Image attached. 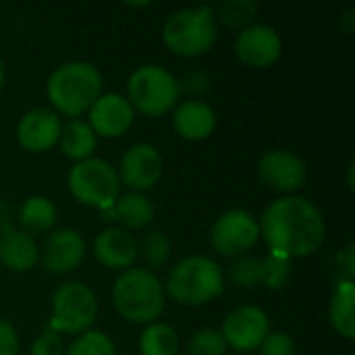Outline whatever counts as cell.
Returning <instances> with one entry per match:
<instances>
[{"instance_id":"obj_1","label":"cell","mask_w":355,"mask_h":355,"mask_svg":"<svg viewBox=\"0 0 355 355\" xmlns=\"http://www.w3.org/2000/svg\"><path fill=\"white\" fill-rule=\"evenodd\" d=\"M258 227L270 254L289 262L293 258L312 256L327 239L322 212L314 202L302 196H285L268 204Z\"/></svg>"},{"instance_id":"obj_2","label":"cell","mask_w":355,"mask_h":355,"mask_svg":"<svg viewBox=\"0 0 355 355\" xmlns=\"http://www.w3.org/2000/svg\"><path fill=\"white\" fill-rule=\"evenodd\" d=\"M46 92L58 112L79 116L102 96V73L92 62L71 60L50 73Z\"/></svg>"},{"instance_id":"obj_3","label":"cell","mask_w":355,"mask_h":355,"mask_svg":"<svg viewBox=\"0 0 355 355\" xmlns=\"http://www.w3.org/2000/svg\"><path fill=\"white\" fill-rule=\"evenodd\" d=\"M164 302V285L150 268H129L114 281L112 304L133 324H152L162 314Z\"/></svg>"},{"instance_id":"obj_4","label":"cell","mask_w":355,"mask_h":355,"mask_svg":"<svg viewBox=\"0 0 355 355\" xmlns=\"http://www.w3.org/2000/svg\"><path fill=\"white\" fill-rule=\"evenodd\" d=\"M225 291L220 266L206 256L179 260L166 277L164 293L181 306H204Z\"/></svg>"},{"instance_id":"obj_5","label":"cell","mask_w":355,"mask_h":355,"mask_svg":"<svg viewBox=\"0 0 355 355\" xmlns=\"http://www.w3.org/2000/svg\"><path fill=\"white\" fill-rule=\"evenodd\" d=\"M218 37V21L212 6L175 10L162 27V40L173 54L193 58L206 54Z\"/></svg>"},{"instance_id":"obj_6","label":"cell","mask_w":355,"mask_h":355,"mask_svg":"<svg viewBox=\"0 0 355 355\" xmlns=\"http://www.w3.org/2000/svg\"><path fill=\"white\" fill-rule=\"evenodd\" d=\"M127 96L133 110L146 116H162L177 106L181 94L177 77L171 71L158 64H144L131 73Z\"/></svg>"},{"instance_id":"obj_7","label":"cell","mask_w":355,"mask_h":355,"mask_svg":"<svg viewBox=\"0 0 355 355\" xmlns=\"http://www.w3.org/2000/svg\"><path fill=\"white\" fill-rule=\"evenodd\" d=\"M69 191L71 196L83 204L98 210H106L114 206L116 198L121 196V179L116 168L102 158H87L77 162L69 171Z\"/></svg>"},{"instance_id":"obj_8","label":"cell","mask_w":355,"mask_h":355,"mask_svg":"<svg viewBox=\"0 0 355 355\" xmlns=\"http://www.w3.org/2000/svg\"><path fill=\"white\" fill-rule=\"evenodd\" d=\"M96 316L98 300L94 291L79 281H67L52 295V318L48 329L58 335H81L92 329Z\"/></svg>"},{"instance_id":"obj_9","label":"cell","mask_w":355,"mask_h":355,"mask_svg":"<svg viewBox=\"0 0 355 355\" xmlns=\"http://www.w3.org/2000/svg\"><path fill=\"white\" fill-rule=\"evenodd\" d=\"M260 239L258 220L241 208L227 210L216 218L210 231V245L225 258H241Z\"/></svg>"},{"instance_id":"obj_10","label":"cell","mask_w":355,"mask_h":355,"mask_svg":"<svg viewBox=\"0 0 355 355\" xmlns=\"http://www.w3.org/2000/svg\"><path fill=\"white\" fill-rule=\"evenodd\" d=\"M220 333L227 341V347L239 354H250L256 352L270 333V320L262 308L245 304L229 312Z\"/></svg>"},{"instance_id":"obj_11","label":"cell","mask_w":355,"mask_h":355,"mask_svg":"<svg viewBox=\"0 0 355 355\" xmlns=\"http://www.w3.org/2000/svg\"><path fill=\"white\" fill-rule=\"evenodd\" d=\"M162 156L152 144H135L131 146L119 164L121 185H127L131 191L144 193L152 189L162 177Z\"/></svg>"},{"instance_id":"obj_12","label":"cell","mask_w":355,"mask_h":355,"mask_svg":"<svg viewBox=\"0 0 355 355\" xmlns=\"http://www.w3.org/2000/svg\"><path fill=\"white\" fill-rule=\"evenodd\" d=\"M306 162L289 150H270L258 162V177L264 187L279 193H293L306 183Z\"/></svg>"},{"instance_id":"obj_13","label":"cell","mask_w":355,"mask_h":355,"mask_svg":"<svg viewBox=\"0 0 355 355\" xmlns=\"http://www.w3.org/2000/svg\"><path fill=\"white\" fill-rule=\"evenodd\" d=\"M85 258V241L75 229H54L42 243V268L50 275H69Z\"/></svg>"},{"instance_id":"obj_14","label":"cell","mask_w":355,"mask_h":355,"mask_svg":"<svg viewBox=\"0 0 355 355\" xmlns=\"http://www.w3.org/2000/svg\"><path fill=\"white\" fill-rule=\"evenodd\" d=\"M283 50V42L279 33L264 23H252L250 27L241 29L235 40V54L241 62L264 69L279 60Z\"/></svg>"},{"instance_id":"obj_15","label":"cell","mask_w":355,"mask_h":355,"mask_svg":"<svg viewBox=\"0 0 355 355\" xmlns=\"http://www.w3.org/2000/svg\"><path fill=\"white\" fill-rule=\"evenodd\" d=\"M60 129L62 125L54 110L31 108L17 123V141L27 152H48L58 144Z\"/></svg>"},{"instance_id":"obj_16","label":"cell","mask_w":355,"mask_h":355,"mask_svg":"<svg viewBox=\"0 0 355 355\" xmlns=\"http://www.w3.org/2000/svg\"><path fill=\"white\" fill-rule=\"evenodd\" d=\"M87 112H89L87 125L92 127V131L96 135L110 137V139L127 133L135 116V110L131 108L129 100L123 98L121 94H102Z\"/></svg>"},{"instance_id":"obj_17","label":"cell","mask_w":355,"mask_h":355,"mask_svg":"<svg viewBox=\"0 0 355 355\" xmlns=\"http://www.w3.org/2000/svg\"><path fill=\"white\" fill-rule=\"evenodd\" d=\"M94 256L96 260L112 270H129L137 260V241L133 235L121 227H110L98 233L94 239Z\"/></svg>"},{"instance_id":"obj_18","label":"cell","mask_w":355,"mask_h":355,"mask_svg":"<svg viewBox=\"0 0 355 355\" xmlns=\"http://www.w3.org/2000/svg\"><path fill=\"white\" fill-rule=\"evenodd\" d=\"M175 131L189 141L206 139L216 129V112L202 100H185L175 108L173 114Z\"/></svg>"},{"instance_id":"obj_19","label":"cell","mask_w":355,"mask_h":355,"mask_svg":"<svg viewBox=\"0 0 355 355\" xmlns=\"http://www.w3.org/2000/svg\"><path fill=\"white\" fill-rule=\"evenodd\" d=\"M40 260V248L31 235L10 227L0 231V264L12 272H27Z\"/></svg>"},{"instance_id":"obj_20","label":"cell","mask_w":355,"mask_h":355,"mask_svg":"<svg viewBox=\"0 0 355 355\" xmlns=\"http://www.w3.org/2000/svg\"><path fill=\"white\" fill-rule=\"evenodd\" d=\"M112 210H114V220L121 223L125 231L148 229L156 218V208H154L152 200L137 191L121 193L116 198Z\"/></svg>"},{"instance_id":"obj_21","label":"cell","mask_w":355,"mask_h":355,"mask_svg":"<svg viewBox=\"0 0 355 355\" xmlns=\"http://www.w3.org/2000/svg\"><path fill=\"white\" fill-rule=\"evenodd\" d=\"M56 218H58L56 206L46 196H29L17 212V220L21 225V231H25L31 237L40 235V233L54 231Z\"/></svg>"},{"instance_id":"obj_22","label":"cell","mask_w":355,"mask_h":355,"mask_svg":"<svg viewBox=\"0 0 355 355\" xmlns=\"http://www.w3.org/2000/svg\"><path fill=\"white\" fill-rule=\"evenodd\" d=\"M58 144L67 158L81 162V160L92 158V154L98 146V135L92 131V127L85 121L73 119L60 129Z\"/></svg>"},{"instance_id":"obj_23","label":"cell","mask_w":355,"mask_h":355,"mask_svg":"<svg viewBox=\"0 0 355 355\" xmlns=\"http://www.w3.org/2000/svg\"><path fill=\"white\" fill-rule=\"evenodd\" d=\"M354 302H355V283L354 281H339L335 285L329 314H331V324L333 329L345 337L354 339L355 337V316H354Z\"/></svg>"},{"instance_id":"obj_24","label":"cell","mask_w":355,"mask_h":355,"mask_svg":"<svg viewBox=\"0 0 355 355\" xmlns=\"http://www.w3.org/2000/svg\"><path fill=\"white\" fill-rule=\"evenodd\" d=\"M141 355H177L179 337L177 331L166 322H152L139 335Z\"/></svg>"},{"instance_id":"obj_25","label":"cell","mask_w":355,"mask_h":355,"mask_svg":"<svg viewBox=\"0 0 355 355\" xmlns=\"http://www.w3.org/2000/svg\"><path fill=\"white\" fill-rule=\"evenodd\" d=\"M258 10L260 8L254 0H225L214 8V17L227 27L245 29L258 17Z\"/></svg>"},{"instance_id":"obj_26","label":"cell","mask_w":355,"mask_h":355,"mask_svg":"<svg viewBox=\"0 0 355 355\" xmlns=\"http://www.w3.org/2000/svg\"><path fill=\"white\" fill-rule=\"evenodd\" d=\"M171 252L173 243L164 231H148L137 245V254H141L150 268H162L171 260Z\"/></svg>"},{"instance_id":"obj_27","label":"cell","mask_w":355,"mask_h":355,"mask_svg":"<svg viewBox=\"0 0 355 355\" xmlns=\"http://www.w3.org/2000/svg\"><path fill=\"white\" fill-rule=\"evenodd\" d=\"M64 355H116L114 343L102 331H85L64 349Z\"/></svg>"},{"instance_id":"obj_28","label":"cell","mask_w":355,"mask_h":355,"mask_svg":"<svg viewBox=\"0 0 355 355\" xmlns=\"http://www.w3.org/2000/svg\"><path fill=\"white\" fill-rule=\"evenodd\" d=\"M229 279L233 285L241 289L262 287V272H260V258L241 256L229 268Z\"/></svg>"},{"instance_id":"obj_29","label":"cell","mask_w":355,"mask_h":355,"mask_svg":"<svg viewBox=\"0 0 355 355\" xmlns=\"http://www.w3.org/2000/svg\"><path fill=\"white\" fill-rule=\"evenodd\" d=\"M189 355H227L229 347L220 331L216 329H200L187 341Z\"/></svg>"},{"instance_id":"obj_30","label":"cell","mask_w":355,"mask_h":355,"mask_svg":"<svg viewBox=\"0 0 355 355\" xmlns=\"http://www.w3.org/2000/svg\"><path fill=\"white\" fill-rule=\"evenodd\" d=\"M260 272H262V287L281 289L291 277V262L275 254H268L266 258H260Z\"/></svg>"},{"instance_id":"obj_31","label":"cell","mask_w":355,"mask_h":355,"mask_svg":"<svg viewBox=\"0 0 355 355\" xmlns=\"http://www.w3.org/2000/svg\"><path fill=\"white\" fill-rule=\"evenodd\" d=\"M260 355H295V343L293 339L287 335V333H281V331H275V333H268L266 339L262 341V345L258 347Z\"/></svg>"},{"instance_id":"obj_32","label":"cell","mask_w":355,"mask_h":355,"mask_svg":"<svg viewBox=\"0 0 355 355\" xmlns=\"http://www.w3.org/2000/svg\"><path fill=\"white\" fill-rule=\"evenodd\" d=\"M29 355H64V343L62 337L50 329H46L33 343Z\"/></svg>"},{"instance_id":"obj_33","label":"cell","mask_w":355,"mask_h":355,"mask_svg":"<svg viewBox=\"0 0 355 355\" xmlns=\"http://www.w3.org/2000/svg\"><path fill=\"white\" fill-rule=\"evenodd\" d=\"M177 85H179V94H187V96H191V100H193V96H202V94L208 92V87H210V77H208V73H204V71H191V73H187L181 81L177 79Z\"/></svg>"},{"instance_id":"obj_34","label":"cell","mask_w":355,"mask_h":355,"mask_svg":"<svg viewBox=\"0 0 355 355\" xmlns=\"http://www.w3.org/2000/svg\"><path fill=\"white\" fill-rule=\"evenodd\" d=\"M0 355H19V337L12 324L0 318Z\"/></svg>"},{"instance_id":"obj_35","label":"cell","mask_w":355,"mask_h":355,"mask_svg":"<svg viewBox=\"0 0 355 355\" xmlns=\"http://www.w3.org/2000/svg\"><path fill=\"white\" fill-rule=\"evenodd\" d=\"M337 266L345 272L343 281H354L355 277V248L354 243H349L345 250H341L337 254Z\"/></svg>"},{"instance_id":"obj_36","label":"cell","mask_w":355,"mask_h":355,"mask_svg":"<svg viewBox=\"0 0 355 355\" xmlns=\"http://www.w3.org/2000/svg\"><path fill=\"white\" fill-rule=\"evenodd\" d=\"M15 218H17V212H15L12 204L0 198V231L15 227Z\"/></svg>"},{"instance_id":"obj_37","label":"cell","mask_w":355,"mask_h":355,"mask_svg":"<svg viewBox=\"0 0 355 355\" xmlns=\"http://www.w3.org/2000/svg\"><path fill=\"white\" fill-rule=\"evenodd\" d=\"M354 168H355V164L352 162L349 164V173H347V185H349V189L354 191Z\"/></svg>"},{"instance_id":"obj_38","label":"cell","mask_w":355,"mask_h":355,"mask_svg":"<svg viewBox=\"0 0 355 355\" xmlns=\"http://www.w3.org/2000/svg\"><path fill=\"white\" fill-rule=\"evenodd\" d=\"M4 77H6V69H4V60H2V56H0V89H2V85H4Z\"/></svg>"},{"instance_id":"obj_39","label":"cell","mask_w":355,"mask_h":355,"mask_svg":"<svg viewBox=\"0 0 355 355\" xmlns=\"http://www.w3.org/2000/svg\"><path fill=\"white\" fill-rule=\"evenodd\" d=\"M127 6H135V8H141V6H150V2H129Z\"/></svg>"}]
</instances>
